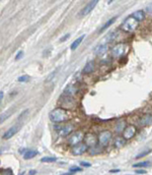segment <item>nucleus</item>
I'll return each mask as SVG.
<instances>
[{"mask_svg": "<svg viewBox=\"0 0 152 175\" xmlns=\"http://www.w3.org/2000/svg\"><path fill=\"white\" fill-rule=\"evenodd\" d=\"M50 119L54 123H63L70 119V113L67 109L56 108L50 112Z\"/></svg>", "mask_w": 152, "mask_h": 175, "instance_id": "obj_1", "label": "nucleus"}, {"mask_svg": "<svg viewBox=\"0 0 152 175\" xmlns=\"http://www.w3.org/2000/svg\"><path fill=\"white\" fill-rule=\"evenodd\" d=\"M139 25V21L136 19H134L133 17H129L124 21V23H122L121 29L125 32H128V33H131V32H134Z\"/></svg>", "mask_w": 152, "mask_h": 175, "instance_id": "obj_2", "label": "nucleus"}, {"mask_svg": "<svg viewBox=\"0 0 152 175\" xmlns=\"http://www.w3.org/2000/svg\"><path fill=\"white\" fill-rule=\"evenodd\" d=\"M84 140V134H83L82 130H77L74 131L70 134L69 138H68V144L71 147H74L76 145H78L81 143V141Z\"/></svg>", "mask_w": 152, "mask_h": 175, "instance_id": "obj_3", "label": "nucleus"}, {"mask_svg": "<svg viewBox=\"0 0 152 175\" xmlns=\"http://www.w3.org/2000/svg\"><path fill=\"white\" fill-rule=\"evenodd\" d=\"M55 129L57 130L58 134L61 136H69V134H72V131L74 129V125L73 124H66V125H56Z\"/></svg>", "mask_w": 152, "mask_h": 175, "instance_id": "obj_4", "label": "nucleus"}, {"mask_svg": "<svg viewBox=\"0 0 152 175\" xmlns=\"http://www.w3.org/2000/svg\"><path fill=\"white\" fill-rule=\"evenodd\" d=\"M112 136H113V134H112V132L110 130H103L101 132H99V144L101 147H105L109 145L110 141L112 140Z\"/></svg>", "mask_w": 152, "mask_h": 175, "instance_id": "obj_5", "label": "nucleus"}, {"mask_svg": "<svg viewBox=\"0 0 152 175\" xmlns=\"http://www.w3.org/2000/svg\"><path fill=\"white\" fill-rule=\"evenodd\" d=\"M127 45L125 43H119L112 48V55L114 57H121L126 54L127 51Z\"/></svg>", "mask_w": 152, "mask_h": 175, "instance_id": "obj_6", "label": "nucleus"}, {"mask_svg": "<svg viewBox=\"0 0 152 175\" xmlns=\"http://www.w3.org/2000/svg\"><path fill=\"white\" fill-rule=\"evenodd\" d=\"M60 104L63 106L64 109H72L75 107V100L73 97L64 95L60 98Z\"/></svg>", "mask_w": 152, "mask_h": 175, "instance_id": "obj_7", "label": "nucleus"}, {"mask_svg": "<svg viewBox=\"0 0 152 175\" xmlns=\"http://www.w3.org/2000/svg\"><path fill=\"white\" fill-rule=\"evenodd\" d=\"M87 150H88V147L86 146V144H85V143H80V144L72 147L71 152L72 154L75 155V156H80V155L84 154Z\"/></svg>", "mask_w": 152, "mask_h": 175, "instance_id": "obj_8", "label": "nucleus"}, {"mask_svg": "<svg viewBox=\"0 0 152 175\" xmlns=\"http://www.w3.org/2000/svg\"><path fill=\"white\" fill-rule=\"evenodd\" d=\"M84 143L88 148H93L99 143V138H97L93 134H87L84 136Z\"/></svg>", "mask_w": 152, "mask_h": 175, "instance_id": "obj_9", "label": "nucleus"}, {"mask_svg": "<svg viewBox=\"0 0 152 175\" xmlns=\"http://www.w3.org/2000/svg\"><path fill=\"white\" fill-rule=\"evenodd\" d=\"M97 3H99V1H97V0H94V1H90L88 4H86L82 9H81V11H80V13H79V15L83 17V15H86V14H88V13H90L91 11H92L93 9L95 8V6H97Z\"/></svg>", "mask_w": 152, "mask_h": 175, "instance_id": "obj_10", "label": "nucleus"}, {"mask_svg": "<svg viewBox=\"0 0 152 175\" xmlns=\"http://www.w3.org/2000/svg\"><path fill=\"white\" fill-rule=\"evenodd\" d=\"M136 132H137V128H136L134 125H129V126L126 127L125 130H124L123 136H124V138H126V140H131V138L136 134Z\"/></svg>", "mask_w": 152, "mask_h": 175, "instance_id": "obj_11", "label": "nucleus"}, {"mask_svg": "<svg viewBox=\"0 0 152 175\" xmlns=\"http://www.w3.org/2000/svg\"><path fill=\"white\" fill-rule=\"evenodd\" d=\"M19 127H21L19 125H13V126H11L10 128H8L6 131H5L2 138H4V140H9V138H11L15 134H16L17 131L19 130Z\"/></svg>", "mask_w": 152, "mask_h": 175, "instance_id": "obj_12", "label": "nucleus"}, {"mask_svg": "<svg viewBox=\"0 0 152 175\" xmlns=\"http://www.w3.org/2000/svg\"><path fill=\"white\" fill-rule=\"evenodd\" d=\"M107 50H109L107 45H105V44H101V45H99V46H97L94 48V53L97 55H105V53L107 52Z\"/></svg>", "mask_w": 152, "mask_h": 175, "instance_id": "obj_13", "label": "nucleus"}, {"mask_svg": "<svg viewBox=\"0 0 152 175\" xmlns=\"http://www.w3.org/2000/svg\"><path fill=\"white\" fill-rule=\"evenodd\" d=\"M152 123V115L151 114H145L140 118V124L142 126H148Z\"/></svg>", "mask_w": 152, "mask_h": 175, "instance_id": "obj_14", "label": "nucleus"}, {"mask_svg": "<svg viewBox=\"0 0 152 175\" xmlns=\"http://www.w3.org/2000/svg\"><path fill=\"white\" fill-rule=\"evenodd\" d=\"M93 71H94V62H93L92 60H90L84 65L82 72L84 73V74H89V73L93 72Z\"/></svg>", "mask_w": 152, "mask_h": 175, "instance_id": "obj_15", "label": "nucleus"}, {"mask_svg": "<svg viewBox=\"0 0 152 175\" xmlns=\"http://www.w3.org/2000/svg\"><path fill=\"white\" fill-rule=\"evenodd\" d=\"M76 92H77V89H76L73 85H67V87L65 88V90H64L63 94L67 95V96H71L72 97Z\"/></svg>", "mask_w": 152, "mask_h": 175, "instance_id": "obj_16", "label": "nucleus"}, {"mask_svg": "<svg viewBox=\"0 0 152 175\" xmlns=\"http://www.w3.org/2000/svg\"><path fill=\"white\" fill-rule=\"evenodd\" d=\"M126 138H124V136H118V138H116L115 142H114V146H115V148H122V147L125 146L126 144Z\"/></svg>", "mask_w": 152, "mask_h": 175, "instance_id": "obj_17", "label": "nucleus"}, {"mask_svg": "<svg viewBox=\"0 0 152 175\" xmlns=\"http://www.w3.org/2000/svg\"><path fill=\"white\" fill-rule=\"evenodd\" d=\"M84 37H85V35H82V36H80V37L77 38V39H76L75 41H74L73 43L71 44V46H70V49H71V50H75V49L77 48V47H78L79 45H80L81 42L83 41Z\"/></svg>", "mask_w": 152, "mask_h": 175, "instance_id": "obj_18", "label": "nucleus"}, {"mask_svg": "<svg viewBox=\"0 0 152 175\" xmlns=\"http://www.w3.org/2000/svg\"><path fill=\"white\" fill-rule=\"evenodd\" d=\"M39 154V153L37 152V151H35V150H29V151H27V152L23 154V158L25 159V160H29V159H33V158H35L37 155Z\"/></svg>", "mask_w": 152, "mask_h": 175, "instance_id": "obj_19", "label": "nucleus"}, {"mask_svg": "<svg viewBox=\"0 0 152 175\" xmlns=\"http://www.w3.org/2000/svg\"><path fill=\"white\" fill-rule=\"evenodd\" d=\"M116 19H117V17H112V19H110L109 21H107V23H105V25H103V27L101 28V30H99V33H101V32H103V31H105V30L109 29V28L111 27V25H113L114 23H115Z\"/></svg>", "mask_w": 152, "mask_h": 175, "instance_id": "obj_20", "label": "nucleus"}, {"mask_svg": "<svg viewBox=\"0 0 152 175\" xmlns=\"http://www.w3.org/2000/svg\"><path fill=\"white\" fill-rule=\"evenodd\" d=\"M132 17L137 19L138 21H141L145 19V12H144L143 10H138L136 11V12H134L133 14H132Z\"/></svg>", "mask_w": 152, "mask_h": 175, "instance_id": "obj_21", "label": "nucleus"}, {"mask_svg": "<svg viewBox=\"0 0 152 175\" xmlns=\"http://www.w3.org/2000/svg\"><path fill=\"white\" fill-rule=\"evenodd\" d=\"M125 125H126V122L124 120H121L118 122V124L116 125V131H117L118 134H121V132H124L125 130Z\"/></svg>", "mask_w": 152, "mask_h": 175, "instance_id": "obj_22", "label": "nucleus"}, {"mask_svg": "<svg viewBox=\"0 0 152 175\" xmlns=\"http://www.w3.org/2000/svg\"><path fill=\"white\" fill-rule=\"evenodd\" d=\"M149 166H150V162H148V161L139 162L133 165V167H135V168H144V167H149Z\"/></svg>", "mask_w": 152, "mask_h": 175, "instance_id": "obj_23", "label": "nucleus"}, {"mask_svg": "<svg viewBox=\"0 0 152 175\" xmlns=\"http://www.w3.org/2000/svg\"><path fill=\"white\" fill-rule=\"evenodd\" d=\"M90 155H97L99 153H101V146H95L93 148H90V151H89Z\"/></svg>", "mask_w": 152, "mask_h": 175, "instance_id": "obj_24", "label": "nucleus"}, {"mask_svg": "<svg viewBox=\"0 0 152 175\" xmlns=\"http://www.w3.org/2000/svg\"><path fill=\"white\" fill-rule=\"evenodd\" d=\"M57 159L55 157H44V158L41 159V162H45V163H52V162H56Z\"/></svg>", "mask_w": 152, "mask_h": 175, "instance_id": "obj_25", "label": "nucleus"}, {"mask_svg": "<svg viewBox=\"0 0 152 175\" xmlns=\"http://www.w3.org/2000/svg\"><path fill=\"white\" fill-rule=\"evenodd\" d=\"M1 175H13V171L10 168L2 169L1 170Z\"/></svg>", "mask_w": 152, "mask_h": 175, "instance_id": "obj_26", "label": "nucleus"}, {"mask_svg": "<svg viewBox=\"0 0 152 175\" xmlns=\"http://www.w3.org/2000/svg\"><path fill=\"white\" fill-rule=\"evenodd\" d=\"M29 79V75H21V76H19L18 79H17V81H21V83H25V81H27Z\"/></svg>", "mask_w": 152, "mask_h": 175, "instance_id": "obj_27", "label": "nucleus"}, {"mask_svg": "<svg viewBox=\"0 0 152 175\" xmlns=\"http://www.w3.org/2000/svg\"><path fill=\"white\" fill-rule=\"evenodd\" d=\"M149 153H151V150H146L145 152L143 153H140V154H138L137 156H136V159H139V158H142V157H145L146 155H148Z\"/></svg>", "mask_w": 152, "mask_h": 175, "instance_id": "obj_28", "label": "nucleus"}, {"mask_svg": "<svg viewBox=\"0 0 152 175\" xmlns=\"http://www.w3.org/2000/svg\"><path fill=\"white\" fill-rule=\"evenodd\" d=\"M117 32H114V33H112L111 34V35H109V36H107V37H109V38H107V41H110V42H111V41H113V40L114 39H115V36H117Z\"/></svg>", "mask_w": 152, "mask_h": 175, "instance_id": "obj_29", "label": "nucleus"}, {"mask_svg": "<svg viewBox=\"0 0 152 175\" xmlns=\"http://www.w3.org/2000/svg\"><path fill=\"white\" fill-rule=\"evenodd\" d=\"M23 51H18V52H17V54H16V56H15V60H18V59L23 58Z\"/></svg>", "mask_w": 152, "mask_h": 175, "instance_id": "obj_30", "label": "nucleus"}, {"mask_svg": "<svg viewBox=\"0 0 152 175\" xmlns=\"http://www.w3.org/2000/svg\"><path fill=\"white\" fill-rule=\"evenodd\" d=\"M136 173H137V174H146L147 171L144 170V169H137V170H136Z\"/></svg>", "mask_w": 152, "mask_h": 175, "instance_id": "obj_31", "label": "nucleus"}, {"mask_svg": "<svg viewBox=\"0 0 152 175\" xmlns=\"http://www.w3.org/2000/svg\"><path fill=\"white\" fill-rule=\"evenodd\" d=\"M77 171H81V168H77V167H72V168H70V172L72 173L77 172Z\"/></svg>", "mask_w": 152, "mask_h": 175, "instance_id": "obj_32", "label": "nucleus"}, {"mask_svg": "<svg viewBox=\"0 0 152 175\" xmlns=\"http://www.w3.org/2000/svg\"><path fill=\"white\" fill-rule=\"evenodd\" d=\"M80 165L81 166H84V167H90L91 164L88 162H84V161H82V162H80Z\"/></svg>", "mask_w": 152, "mask_h": 175, "instance_id": "obj_33", "label": "nucleus"}, {"mask_svg": "<svg viewBox=\"0 0 152 175\" xmlns=\"http://www.w3.org/2000/svg\"><path fill=\"white\" fill-rule=\"evenodd\" d=\"M69 37H70V34H66V35L64 36L63 38H61V39H60V42H65Z\"/></svg>", "mask_w": 152, "mask_h": 175, "instance_id": "obj_34", "label": "nucleus"}, {"mask_svg": "<svg viewBox=\"0 0 152 175\" xmlns=\"http://www.w3.org/2000/svg\"><path fill=\"white\" fill-rule=\"evenodd\" d=\"M36 173H37V170H31L29 172V175H34V174H36Z\"/></svg>", "mask_w": 152, "mask_h": 175, "instance_id": "obj_35", "label": "nucleus"}, {"mask_svg": "<svg viewBox=\"0 0 152 175\" xmlns=\"http://www.w3.org/2000/svg\"><path fill=\"white\" fill-rule=\"evenodd\" d=\"M0 99H1V100L3 99V92H2V91L0 92Z\"/></svg>", "mask_w": 152, "mask_h": 175, "instance_id": "obj_36", "label": "nucleus"}, {"mask_svg": "<svg viewBox=\"0 0 152 175\" xmlns=\"http://www.w3.org/2000/svg\"><path fill=\"white\" fill-rule=\"evenodd\" d=\"M72 174H73V173L70 172V171H69V172H68V173H64V174H62V175H72Z\"/></svg>", "mask_w": 152, "mask_h": 175, "instance_id": "obj_37", "label": "nucleus"}, {"mask_svg": "<svg viewBox=\"0 0 152 175\" xmlns=\"http://www.w3.org/2000/svg\"><path fill=\"white\" fill-rule=\"evenodd\" d=\"M120 170H111V172H119Z\"/></svg>", "mask_w": 152, "mask_h": 175, "instance_id": "obj_38", "label": "nucleus"}, {"mask_svg": "<svg viewBox=\"0 0 152 175\" xmlns=\"http://www.w3.org/2000/svg\"><path fill=\"white\" fill-rule=\"evenodd\" d=\"M23 174H25V173H23H23H21V175H23Z\"/></svg>", "mask_w": 152, "mask_h": 175, "instance_id": "obj_39", "label": "nucleus"}]
</instances>
